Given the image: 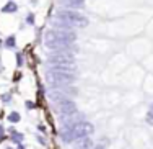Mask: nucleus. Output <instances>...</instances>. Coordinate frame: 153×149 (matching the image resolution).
Instances as JSON below:
<instances>
[{"instance_id": "nucleus-1", "label": "nucleus", "mask_w": 153, "mask_h": 149, "mask_svg": "<svg viewBox=\"0 0 153 149\" xmlns=\"http://www.w3.org/2000/svg\"><path fill=\"white\" fill-rule=\"evenodd\" d=\"M76 39V35L72 30L67 28H52L46 33L44 44L47 49L52 51H65V53H72L74 51V41Z\"/></svg>"}, {"instance_id": "nucleus-2", "label": "nucleus", "mask_w": 153, "mask_h": 149, "mask_svg": "<svg viewBox=\"0 0 153 149\" xmlns=\"http://www.w3.org/2000/svg\"><path fill=\"white\" fill-rule=\"evenodd\" d=\"M46 79L54 89L67 87L75 82V66H52L46 71Z\"/></svg>"}, {"instance_id": "nucleus-3", "label": "nucleus", "mask_w": 153, "mask_h": 149, "mask_svg": "<svg viewBox=\"0 0 153 149\" xmlns=\"http://www.w3.org/2000/svg\"><path fill=\"white\" fill-rule=\"evenodd\" d=\"M88 26V18L76 10H59L56 13V28H85Z\"/></svg>"}, {"instance_id": "nucleus-4", "label": "nucleus", "mask_w": 153, "mask_h": 149, "mask_svg": "<svg viewBox=\"0 0 153 149\" xmlns=\"http://www.w3.org/2000/svg\"><path fill=\"white\" fill-rule=\"evenodd\" d=\"M94 131V126L90 121H85V120H80L78 123H75L74 126H70L68 129H64L60 131V141L65 144H70L74 141H80L85 139V138H90Z\"/></svg>"}, {"instance_id": "nucleus-5", "label": "nucleus", "mask_w": 153, "mask_h": 149, "mask_svg": "<svg viewBox=\"0 0 153 149\" xmlns=\"http://www.w3.org/2000/svg\"><path fill=\"white\" fill-rule=\"evenodd\" d=\"M74 53H65V51H54L47 56V64L51 66H74Z\"/></svg>"}, {"instance_id": "nucleus-6", "label": "nucleus", "mask_w": 153, "mask_h": 149, "mask_svg": "<svg viewBox=\"0 0 153 149\" xmlns=\"http://www.w3.org/2000/svg\"><path fill=\"white\" fill-rule=\"evenodd\" d=\"M57 111L60 116H72L76 113V105L72 99H65L57 102Z\"/></svg>"}, {"instance_id": "nucleus-7", "label": "nucleus", "mask_w": 153, "mask_h": 149, "mask_svg": "<svg viewBox=\"0 0 153 149\" xmlns=\"http://www.w3.org/2000/svg\"><path fill=\"white\" fill-rule=\"evenodd\" d=\"M65 7H70L74 10H78V8H83L85 5V0H60Z\"/></svg>"}, {"instance_id": "nucleus-8", "label": "nucleus", "mask_w": 153, "mask_h": 149, "mask_svg": "<svg viewBox=\"0 0 153 149\" xmlns=\"http://www.w3.org/2000/svg\"><path fill=\"white\" fill-rule=\"evenodd\" d=\"M16 10H18V5L13 0H8V2L2 7V13H15Z\"/></svg>"}, {"instance_id": "nucleus-9", "label": "nucleus", "mask_w": 153, "mask_h": 149, "mask_svg": "<svg viewBox=\"0 0 153 149\" xmlns=\"http://www.w3.org/2000/svg\"><path fill=\"white\" fill-rule=\"evenodd\" d=\"M8 133H10V138H12L13 143H15V144H21V141H23V134L18 133L15 128H10Z\"/></svg>"}, {"instance_id": "nucleus-10", "label": "nucleus", "mask_w": 153, "mask_h": 149, "mask_svg": "<svg viewBox=\"0 0 153 149\" xmlns=\"http://www.w3.org/2000/svg\"><path fill=\"white\" fill-rule=\"evenodd\" d=\"M75 149H93V141L85 138V139H80L78 144L75 146Z\"/></svg>"}, {"instance_id": "nucleus-11", "label": "nucleus", "mask_w": 153, "mask_h": 149, "mask_svg": "<svg viewBox=\"0 0 153 149\" xmlns=\"http://www.w3.org/2000/svg\"><path fill=\"white\" fill-rule=\"evenodd\" d=\"M21 120V116L18 111H12V113H8V121L10 123H18Z\"/></svg>"}, {"instance_id": "nucleus-12", "label": "nucleus", "mask_w": 153, "mask_h": 149, "mask_svg": "<svg viewBox=\"0 0 153 149\" xmlns=\"http://www.w3.org/2000/svg\"><path fill=\"white\" fill-rule=\"evenodd\" d=\"M15 44H16V41H15V36H8V38H7V41H5V46L7 48H15Z\"/></svg>"}, {"instance_id": "nucleus-13", "label": "nucleus", "mask_w": 153, "mask_h": 149, "mask_svg": "<svg viewBox=\"0 0 153 149\" xmlns=\"http://www.w3.org/2000/svg\"><path fill=\"white\" fill-rule=\"evenodd\" d=\"M16 64H18V67L23 66V54H21V53L16 54Z\"/></svg>"}, {"instance_id": "nucleus-14", "label": "nucleus", "mask_w": 153, "mask_h": 149, "mask_svg": "<svg viewBox=\"0 0 153 149\" xmlns=\"http://www.w3.org/2000/svg\"><path fill=\"white\" fill-rule=\"evenodd\" d=\"M147 123L153 126V111H148L147 113Z\"/></svg>"}, {"instance_id": "nucleus-15", "label": "nucleus", "mask_w": 153, "mask_h": 149, "mask_svg": "<svg viewBox=\"0 0 153 149\" xmlns=\"http://www.w3.org/2000/svg\"><path fill=\"white\" fill-rule=\"evenodd\" d=\"M3 139H5V128L0 125V141H3Z\"/></svg>"}, {"instance_id": "nucleus-16", "label": "nucleus", "mask_w": 153, "mask_h": 149, "mask_svg": "<svg viewBox=\"0 0 153 149\" xmlns=\"http://www.w3.org/2000/svg\"><path fill=\"white\" fill-rule=\"evenodd\" d=\"M33 21H34V17H33V15H28V18H26V23L33 25Z\"/></svg>"}, {"instance_id": "nucleus-17", "label": "nucleus", "mask_w": 153, "mask_h": 149, "mask_svg": "<svg viewBox=\"0 0 153 149\" xmlns=\"http://www.w3.org/2000/svg\"><path fill=\"white\" fill-rule=\"evenodd\" d=\"M38 139H39V143H41V144H46V139L42 136H38Z\"/></svg>"}, {"instance_id": "nucleus-18", "label": "nucleus", "mask_w": 153, "mask_h": 149, "mask_svg": "<svg viewBox=\"0 0 153 149\" xmlns=\"http://www.w3.org/2000/svg\"><path fill=\"white\" fill-rule=\"evenodd\" d=\"M26 107L31 110V108H34V103H31V102H26Z\"/></svg>"}, {"instance_id": "nucleus-19", "label": "nucleus", "mask_w": 153, "mask_h": 149, "mask_svg": "<svg viewBox=\"0 0 153 149\" xmlns=\"http://www.w3.org/2000/svg\"><path fill=\"white\" fill-rule=\"evenodd\" d=\"M150 111H153V103H152V107H150Z\"/></svg>"}, {"instance_id": "nucleus-20", "label": "nucleus", "mask_w": 153, "mask_h": 149, "mask_svg": "<svg viewBox=\"0 0 153 149\" xmlns=\"http://www.w3.org/2000/svg\"><path fill=\"white\" fill-rule=\"evenodd\" d=\"M94 149H103V147H94Z\"/></svg>"}, {"instance_id": "nucleus-21", "label": "nucleus", "mask_w": 153, "mask_h": 149, "mask_svg": "<svg viewBox=\"0 0 153 149\" xmlns=\"http://www.w3.org/2000/svg\"><path fill=\"white\" fill-rule=\"evenodd\" d=\"M5 149H13V147H5Z\"/></svg>"}]
</instances>
